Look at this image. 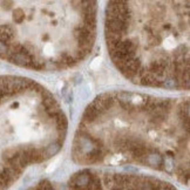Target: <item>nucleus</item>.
<instances>
[{
  "instance_id": "obj_11",
  "label": "nucleus",
  "mask_w": 190,
  "mask_h": 190,
  "mask_svg": "<svg viewBox=\"0 0 190 190\" xmlns=\"http://www.w3.org/2000/svg\"><path fill=\"white\" fill-rule=\"evenodd\" d=\"M12 5H13V1L12 0H4L2 1V7L6 8V10H10L12 7Z\"/></svg>"
},
{
  "instance_id": "obj_8",
  "label": "nucleus",
  "mask_w": 190,
  "mask_h": 190,
  "mask_svg": "<svg viewBox=\"0 0 190 190\" xmlns=\"http://www.w3.org/2000/svg\"><path fill=\"white\" fill-rule=\"evenodd\" d=\"M53 187L51 185V183L48 182V181H42V182H40V185H38V189H52Z\"/></svg>"
},
{
  "instance_id": "obj_10",
  "label": "nucleus",
  "mask_w": 190,
  "mask_h": 190,
  "mask_svg": "<svg viewBox=\"0 0 190 190\" xmlns=\"http://www.w3.org/2000/svg\"><path fill=\"white\" fill-rule=\"evenodd\" d=\"M71 5H72L75 10H81V0H71Z\"/></svg>"
},
{
  "instance_id": "obj_3",
  "label": "nucleus",
  "mask_w": 190,
  "mask_h": 190,
  "mask_svg": "<svg viewBox=\"0 0 190 190\" xmlns=\"http://www.w3.org/2000/svg\"><path fill=\"white\" fill-rule=\"evenodd\" d=\"M61 147H62V143L60 141H55V142H52V143H48L46 147H42L45 158L47 160V158H51L52 156L56 155L61 150Z\"/></svg>"
},
{
  "instance_id": "obj_9",
  "label": "nucleus",
  "mask_w": 190,
  "mask_h": 190,
  "mask_svg": "<svg viewBox=\"0 0 190 190\" xmlns=\"http://www.w3.org/2000/svg\"><path fill=\"white\" fill-rule=\"evenodd\" d=\"M64 99H65L66 103H71V102L73 101V92L72 91H68V93L64 96Z\"/></svg>"
},
{
  "instance_id": "obj_4",
  "label": "nucleus",
  "mask_w": 190,
  "mask_h": 190,
  "mask_svg": "<svg viewBox=\"0 0 190 190\" xmlns=\"http://www.w3.org/2000/svg\"><path fill=\"white\" fill-rule=\"evenodd\" d=\"M161 87L167 88V89H181L178 81H177L174 76H165V78L162 80Z\"/></svg>"
},
{
  "instance_id": "obj_1",
  "label": "nucleus",
  "mask_w": 190,
  "mask_h": 190,
  "mask_svg": "<svg viewBox=\"0 0 190 190\" xmlns=\"http://www.w3.org/2000/svg\"><path fill=\"white\" fill-rule=\"evenodd\" d=\"M92 171L91 170H82L73 175V177L69 181V187L73 189H89L91 184V178H92Z\"/></svg>"
},
{
  "instance_id": "obj_6",
  "label": "nucleus",
  "mask_w": 190,
  "mask_h": 190,
  "mask_svg": "<svg viewBox=\"0 0 190 190\" xmlns=\"http://www.w3.org/2000/svg\"><path fill=\"white\" fill-rule=\"evenodd\" d=\"M162 169L167 173H173L175 169V157L171 156H163V162H162Z\"/></svg>"
},
{
  "instance_id": "obj_7",
  "label": "nucleus",
  "mask_w": 190,
  "mask_h": 190,
  "mask_svg": "<svg viewBox=\"0 0 190 190\" xmlns=\"http://www.w3.org/2000/svg\"><path fill=\"white\" fill-rule=\"evenodd\" d=\"M13 20L15 21V24H21L25 20V13L21 8H17L13 12Z\"/></svg>"
},
{
  "instance_id": "obj_2",
  "label": "nucleus",
  "mask_w": 190,
  "mask_h": 190,
  "mask_svg": "<svg viewBox=\"0 0 190 190\" xmlns=\"http://www.w3.org/2000/svg\"><path fill=\"white\" fill-rule=\"evenodd\" d=\"M162 162H163V156L160 153L151 149H148V151L143 155V157L140 160V163L147 164L148 167L155 169H162Z\"/></svg>"
},
{
  "instance_id": "obj_5",
  "label": "nucleus",
  "mask_w": 190,
  "mask_h": 190,
  "mask_svg": "<svg viewBox=\"0 0 190 190\" xmlns=\"http://www.w3.org/2000/svg\"><path fill=\"white\" fill-rule=\"evenodd\" d=\"M134 93L131 92H120L116 93V101L120 103H133Z\"/></svg>"
}]
</instances>
